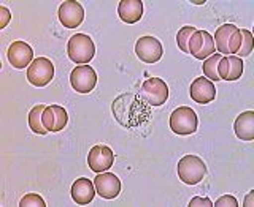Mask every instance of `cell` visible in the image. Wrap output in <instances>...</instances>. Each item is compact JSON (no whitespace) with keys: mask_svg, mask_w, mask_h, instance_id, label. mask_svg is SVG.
<instances>
[{"mask_svg":"<svg viewBox=\"0 0 254 207\" xmlns=\"http://www.w3.org/2000/svg\"><path fill=\"white\" fill-rule=\"evenodd\" d=\"M195 30H197V29L192 27V26H185L183 29L178 30V34H177V44H178V47H180V51L189 54V52H188V43H189L190 35H192Z\"/></svg>","mask_w":254,"mask_h":207,"instance_id":"cell-23","label":"cell"},{"mask_svg":"<svg viewBox=\"0 0 254 207\" xmlns=\"http://www.w3.org/2000/svg\"><path fill=\"white\" fill-rule=\"evenodd\" d=\"M146 101L140 95L124 93L113 101V114L116 121L124 126H137L141 125L148 119V108L145 106Z\"/></svg>","mask_w":254,"mask_h":207,"instance_id":"cell-1","label":"cell"},{"mask_svg":"<svg viewBox=\"0 0 254 207\" xmlns=\"http://www.w3.org/2000/svg\"><path fill=\"white\" fill-rule=\"evenodd\" d=\"M21 207H46V203L43 201V198L37 193H29L19 201Z\"/></svg>","mask_w":254,"mask_h":207,"instance_id":"cell-26","label":"cell"},{"mask_svg":"<svg viewBox=\"0 0 254 207\" xmlns=\"http://www.w3.org/2000/svg\"><path fill=\"white\" fill-rule=\"evenodd\" d=\"M213 207H238V201L232 195H224V196H221L219 200H216Z\"/></svg>","mask_w":254,"mask_h":207,"instance_id":"cell-27","label":"cell"},{"mask_svg":"<svg viewBox=\"0 0 254 207\" xmlns=\"http://www.w3.org/2000/svg\"><path fill=\"white\" fill-rule=\"evenodd\" d=\"M140 97L149 106H162L169 98V87L161 78H149L141 84Z\"/></svg>","mask_w":254,"mask_h":207,"instance_id":"cell-6","label":"cell"},{"mask_svg":"<svg viewBox=\"0 0 254 207\" xmlns=\"http://www.w3.org/2000/svg\"><path fill=\"white\" fill-rule=\"evenodd\" d=\"M8 62L11 63V67L24 70L29 68L30 63L34 62V51L26 41H13L8 47Z\"/></svg>","mask_w":254,"mask_h":207,"instance_id":"cell-13","label":"cell"},{"mask_svg":"<svg viewBox=\"0 0 254 207\" xmlns=\"http://www.w3.org/2000/svg\"><path fill=\"white\" fill-rule=\"evenodd\" d=\"M190 207H213V203L208 198H202V196H195L189 201Z\"/></svg>","mask_w":254,"mask_h":207,"instance_id":"cell-28","label":"cell"},{"mask_svg":"<svg viewBox=\"0 0 254 207\" xmlns=\"http://www.w3.org/2000/svg\"><path fill=\"white\" fill-rule=\"evenodd\" d=\"M214 47L219 54L237 55L242 44V32L234 24H222L213 37Z\"/></svg>","mask_w":254,"mask_h":207,"instance_id":"cell-2","label":"cell"},{"mask_svg":"<svg viewBox=\"0 0 254 207\" xmlns=\"http://www.w3.org/2000/svg\"><path fill=\"white\" fill-rule=\"evenodd\" d=\"M46 108V105H35L34 108L30 109L29 113V126L30 130L37 133V134H46L48 130L43 126V122H42V114H43V109Z\"/></svg>","mask_w":254,"mask_h":207,"instance_id":"cell-20","label":"cell"},{"mask_svg":"<svg viewBox=\"0 0 254 207\" xmlns=\"http://www.w3.org/2000/svg\"><path fill=\"white\" fill-rule=\"evenodd\" d=\"M54 106V114H56V125H54V131H61L65 128V125L68 122V116H67V111L64 109L62 106L59 105H53Z\"/></svg>","mask_w":254,"mask_h":207,"instance_id":"cell-24","label":"cell"},{"mask_svg":"<svg viewBox=\"0 0 254 207\" xmlns=\"http://www.w3.org/2000/svg\"><path fill=\"white\" fill-rule=\"evenodd\" d=\"M67 54L71 62L78 65H89L95 55V44L92 38L86 34H76L68 40Z\"/></svg>","mask_w":254,"mask_h":207,"instance_id":"cell-3","label":"cell"},{"mask_svg":"<svg viewBox=\"0 0 254 207\" xmlns=\"http://www.w3.org/2000/svg\"><path fill=\"white\" fill-rule=\"evenodd\" d=\"M188 52L192 55V57L198 60H205L208 59L210 55L216 52V47H214L213 37L208 34L206 30L197 29L189 38L188 43Z\"/></svg>","mask_w":254,"mask_h":207,"instance_id":"cell-7","label":"cell"},{"mask_svg":"<svg viewBox=\"0 0 254 207\" xmlns=\"http://www.w3.org/2000/svg\"><path fill=\"white\" fill-rule=\"evenodd\" d=\"M0 14H2V21H0V29H5L8 26V22L11 19V13L6 6L0 8Z\"/></svg>","mask_w":254,"mask_h":207,"instance_id":"cell-29","label":"cell"},{"mask_svg":"<svg viewBox=\"0 0 254 207\" xmlns=\"http://www.w3.org/2000/svg\"><path fill=\"white\" fill-rule=\"evenodd\" d=\"M243 59L237 55H222L218 62V76L221 81H237L243 75Z\"/></svg>","mask_w":254,"mask_h":207,"instance_id":"cell-16","label":"cell"},{"mask_svg":"<svg viewBox=\"0 0 254 207\" xmlns=\"http://www.w3.org/2000/svg\"><path fill=\"white\" fill-rule=\"evenodd\" d=\"M71 200L79 206H86L89 204L94 196H95V187H94V180H89L87 177H79L73 182L71 185Z\"/></svg>","mask_w":254,"mask_h":207,"instance_id":"cell-17","label":"cell"},{"mask_svg":"<svg viewBox=\"0 0 254 207\" xmlns=\"http://www.w3.org/2000/svg\"><path fill=\"white\" fill-rule=\"evenodd\" d=\"M42 122H43V126L48 130V133H50V131H54L56 114H54V106H53V105H46V108L43 109Z\"/></svg>","mask_w":254,"mask_h":207,"instance_id":"cell-25","label":"cell"},{"mask_svg":"<svg viewBox=\"0 0 254 207\" xmlns=\"http://www.w3.org/2000/svg\"><path fill=\"white\" fill-rule=\"evenodd\" d=\"M119 19L126 24H135L143 16V2L141 0H121L118 5Z\"/></svg>","mask_w":254,"mask_h":207,"instance_id":"cell-18","label":"cell"},{"mask_svg":"<svg viewBox=\"0 0 254 207\" xmlns=\"http://www.w3.org/2000/svg\"><path fill=\"white\" fill-rule=\"evenodd\" d=\"M115 163V154L108 146H94L87 155V165L94 172H105Z\"/></svg>","mask_w":254,"mask_h":207,"instance_id":"cell-12","label":"cell"},{"mask_svg":"<svg viewBox=\"0 0 254 207\" xmlns=\"http://www.w3.org/2000/svg\"><path fill=\"white\" fill-rule=\"evenodd\" d=\"M221 57H222V54H216V52H214L213 55H210L208 59L203 60V67H202L203 75H205L206 79H210L211 83L221 81L219 76H218V62H219Z\"/></svg>","mask_w":254,"mask_h":207,"instance_id":"cell-21","label":"cell"},{"mask_svg":"<svg viewBox=\"0 0 254 207\" xmlns=\"http://www.w3.org/2000/svg\"><path fill=\"white\" fill-rule=\"evenodd\" d=\"M95 192L103 200H115L121 193V180L113 172H99L94 179Z\"/></svg>","mask_w":254,"mask_h":207,"instance_id":"cell-11","label":"cell"},{"mask_svg":"<svg viewBox=\"0 0 254 207\" xmlns=\"http://www.w3.org/2000/svg\"><path fill=\"white\" fill-rule=\"evenodd\" d=\"M253 198H254V192H250L248 196L245 198V204H243V206H245V207H251V206H254V204H253Z\"/></svg>","mask_w":254,"mask_h":207,"instance_id":"cell-30","label":"cell"},{"mask_svg":"<svg viewBox=\"0 0 254 207\" xmlns=\"http://www.w3.org/2000/svg\"><path fill=\"white\" fill-rule=\"evenodd\" d=\"M242 32V44H240V49L237 52V57H246V55H250L254 49V38H253V34L248 30V29H240Z\"/></svg>","mask_w":254,"mask_h":207,"instance_id":"cell-22","label":"cell"},{"mask_svg":"<svg viewBox=\"0 0 254 207\" xmlns=\"http://www.w3.org/2000/svg\"><path fill=\"white\" fill-rule=\"evenodd\" d=\"M170 130L181 136H189L197 131L198 126V119L192 108L189 106H180L170 114Z\"/></svg>","mask_w":254,"mask_h":207,"instance_id":"cell-5","label":"cell"},{"mask_svg":"<svg viewBox=\"0 0 254 207\" xmlns=\"http://www.w3.org/2000/svg\"><path fill=\"white\" fill-rule=\"evenodd\" d=\"M178 177L183 184L186 185H197L198 182L203 180L206 174V165L200 157L197 155H185L180 158L178 166Z\"/></svg>","mask_w":254,"mask_h":207,"instance_id":"cell-4","label":"cell"},{"mask_svg":"<svg viewBox=\"0 0 254 207\" xmlns=\"http://www.w3.org/2000/svg\"><path fill=\"white\" fill-rule=\"evenodd\" d=\"M70 85L78 93H89L97 85V75L89 65H78L70 73Z\"/></svg>","mask_w":254,"mask_h":207,"instance_id":"cell-8","label":"cell"},{"mask_svg":"<svg viewBox=\"0 0 254 207\" xmlns=\"http://www.w3.org/2000/svg\"><path fill=\"white\" fill-rule=\"evenodd\" d=\"M135 54L145 63H156L162 59V44L154 37H141L135 43Z\"/></svg>","mask_w":254,"mask_h":207,"instance_id":"cell-10","label":"cell"},{"mask_svg":"<svg viewBox=\"0 0 254 207\" xmlns=\"http://www.w3.org/2000/svg\"><path fill=\"white\" fill-rule=\"evenodd\" d=\"M189 95L195 103H198V105H208V103H211L216 98V87H214V84L210 79L200 76V78H195L192 84H190Z\"/></svg>","mask_w":254,"mask_h":207,"instance_id":"cell-15","label":"cell"},{"mask_svg":"<svg viewBox=\"0 0 254 207\" xmlns=\"http://www.w3.org/2000/svg\"><path fill=\"white\" fill-rule=\"evenodd\" d=\"M235 136L242 141L254 139V111H245L234 122Z\"/></svg>","mask_w":254,"mask_h":207,"instance_id":"cell-19","label":"cell"},{"mask_svg":"<svg viewBox=\"0 0 254 207\" xmlns=\"http://www.w3.org/2000/svg\"><path fill=\"white\" fill-rule=\"evenodd\" d=\"M58 16L61 24L65 29H76L84 19V8L81 3L67 0V2L61 3Z\"/></svg>","mask_w":254,"mask_h":207,"instance_id":"cell-14","label":"cell"},{"mask_svg":"<svg viewBox=\"0 0 254 207\" xmlns=\"http://www.w3.org/2000/svg\"><path fill=\"white\" fill-rule=\"evenodd\" d=\"M54 78V65L50 59L46 57H38L34 59L27 68V79L32 85L35 87H45L51 83Z\"/></svg>","mask_w":254,"mask_h":207,"instance_id":"cell-9","label":"cell"}]
</instances>
